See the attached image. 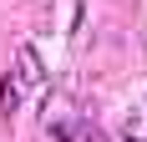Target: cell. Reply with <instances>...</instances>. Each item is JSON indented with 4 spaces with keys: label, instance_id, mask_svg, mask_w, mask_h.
Segmentation results:
<instances>
[{
    "label": "cell",
    "instance_id": "3957f363",
    "mask_svg": "<svg viewBox=\"0 0 147 142\" xmlns=\"http://www.w3.org/2000/svg\"><path fill=\"white\" fill-rule=\"evenodd\" d=\"M56 137H61V142H86V137H81L76 127H56Z\"/></svg>",
    "mask_w": 147,
    "mask_h": 142
},
{
    "label": "cell",
    "instance_id": "7a4b0ae2",
    "mask_svg": "<svg viewBox=\"0 0 147 142\" xmlns=\"http://www.w3.org/2000/svg\"><path fill=\"white\" fill-rule=\"evenodd\" d=\"M20 76H5V81H0V112L5 117H15V107H20Z\"/></svg>",
    "mask_w": 147,
    "mask_h": 142
},
{
    "label": "cell",
    "instance_id": "6da1fadb",
    "mask_svg": "<svg viewBox=\"0 0 147 142\" xmlns=\"http://www.w3.org/2000/svg\"><path fill=\"white\" fill-rule=\"evenodd\" d=\"M15 76H20L26 86H41V81H46V71H41V56H36L30 46L20 51V61H15Z\"/></svg>",
    "mask_w": 147,
    "mask_h": 142
}]
</instances>
